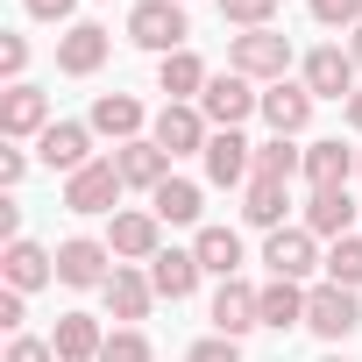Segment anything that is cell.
<instances>
[{"instance_id":"obj_10","label":"cell","mask_w":362,"mask_h":362,"mask_svg":"<svg viewBox=\"0 0 362 362\" xmlns=\"http://www.w3.org/2000/svg\"><path fill=\"white\" fill-rule=\"evenodd\" d=\"M36 156H43L50 170H64V177H71V170H86V163H93V128H86V121H50V128L36 135Z\"/></svg>"},{"instance_id":"obj_18","label":"cell","mask_w":362,"mask_h":362,"mask_svg":"<svg viewBox=\"0 0 362 362\" xmlns=\"http://www.w3.org/2000/svg\"><path fill=\"white\" fill-rule=\"evenodd\" d=\"M199 277H206V270H199L192 249H156V256H149V284H156V298H192Z\"/></svg>"},{"instance_id":"obj_22","label":"cell","mask_w":362,"mask_h":362,"mask_svg":"<svg viewBox=\"0 0 362 362\" xmlns=\"http://www.w3.org/2000/svg\"><path fill=\"white\" fill-rule=\"evenodd\" d=\"M355 163H362V149H348L341 135H327V142H313V149H305V177H313V192L348 185V177H355Z\"/></svg>"},{"instance_id":"obj_20","label":"cell","mask_w":362,"mask_h":362,"mask_svg":"<svg viewBox=\"0 0 362 362\" xmlns=\"http://www.w3.org/2000/svg\"><path fill=\"white\" fill-rule=\"evenodd\" d=\"M156 235H163V221H156L149 206H142V214H114V235H107V249H114V256H128V263H149V256L163 249Z\"/></svg>"},{"instance_id":"obj_42","label":"cell","mask_w":362,"mask_h":362,"mask_svg":"<svg viewBox=\"0 0 362 362\" xmlns=\"http://www.w3.org/2000/svg\"><path fill=\"white\" fill-rule=\"evenodd\" d=\"M348 57H355V71H362V29H348Z\"/></svg>"},{"instance_id":"obj_27","label":"cell","mask_w":362,"mask_h":362,"mask_svg":"<svg viewBox=\"0 0 362 362\" xmlns=\"http://www.w3.org/2000/svg\"><path fill=\"white\" fill-rule=\"evenodd\" d=\"M206 78H214V71H206V64H199L192 50H170V57L156 64V86H163L170 100H185V107H199V93H206Z\"/></svg>"},{"instance_id":"obj_33","label":"cell","mask_w":362,"mask_h":362,"mask_svg":"<svg viewBox=\"0 0 362 362\" xmlns=\"http://www.w3.org/2000/svg\"><path fill=\"white\" fill-rule=\"evenodd\" d=\"M320 29H362V0H313Z\"/></svg>"},{"instance_id":"obj_41","label":"cell","mask_w":362,"mask_h":362,"mask_svg":"<svg viewBox=\"0 0 362 362\" xmlns=\"http://www.w3.org/2000/svg\"><path fill=\"white\" fill-rule=\"evenodd\" d=\"M341 121H348V128H355V135H362V86H355V93H348V100H341Z\"/></svg>"},{"instance_id":"obj_44","label":"cell","mask_w":362,"mask_h":362,"mask_svg":"<svg viewBox=\"0 0 362 362\" xmlns=\"http://www.w3.org/2000/svg\"><path fill=\"white\" fill-rule=\"evenodd\" d=\"M355 177H362V163H355Z\"/></svg>"},{"instance_id":"obj_11","label":"cell","mask_w":362,"mask_h":362,"mask_svg":"<svg viewBox=\"0 0 362 362\" xmlns=\"http://www.w3.org/2000/svg\"><path fill=\"white\" fill-rule=\"evenodd\" d=\"M107 64V29L100 22H71L64 36H57V71L64 78H93Z\"/></svg>"},{"instance_id":"obj_15","label":"cell","mask_w":362,"mask_h":362,"mask_svg":"<svg viewBox=\"0 0 362 362\" xmlns=\"http://www.w3.org/2000/svg\"><path fill=\"white\" fill-rule=\"evenodd\" d=\"M0 277H8V291H43L50 277H57V256L50 249H36V242H8V256H0Z\"/></svg>"},{"instance_id":"obj_28","label":"cell","mask_w":362,"mask_h":362,"mask_svg":"<svg viewBox=\"0 0 362 362\" xmlns=\"http://www.w3.org/2000/svg\"><path fill=\"white\" fill-rule=\"evenodd\" d=\"M284 206H291V185H270V177H249V199H242V221L277 235L284 228Z\"/></svg>"},{"instance_id":"obj_26","label":"cell","mask_w":362,"mask_h":362,"mask_svg":"<svg viewBox=\"0 0 362 362\" xmlns=\"http://www.w3.org/2000/svg\"><path fill=\"white\" fill-rule=\"evenodd\" d=\"M256 313H263V327H305V284H291V277H270L263 291H256Z\"/></svg>"},{"instance_id":"obj_31","label":"cell","mask_w":362,"mask_h":362,"mask_svg":"<svg viewBox=\"0 0 362 362\" xmlns=\"http://www.w3.org/2000/svg\"><path fill=\"white\" fill-rule=\"evenodd\" d=\"M327 284H341V291H362V235H341V242L327 249Z\"/></svg>"},{"instance_id":"obj_4","label":"cell","mask_w":362,"mask_h":362,"mask_svg":"<svg viewBox=\"0 0 362 362\" xmlns=\"http://www.w3.org/2000/svg\"><path fill=\"white\" fill-rule=\"evenodd\" d=\"M128 43L170 57V50H185V8L177 0H142V8L128 15Z\"/></svg>"},{"instance_id":"obj_23","label":"cell","mask_w":362,"mask_h":362,"mask_svg":"<svg viewBox=\"0 0 362 362\" xmlns=\"http://www.w3.org/2000/svg\"><path fill=\"white\" fill-rule=\"evenodd\" d=\"M50 348H57V362H100L107 334H100V320H93V313H64V320H57V334H50Z\"/></svg>"},{"instance_id":"obj_43","label":"cell","mask_w":362,"mask_h":362,"mask_svg":"<svg viewBox=\"0 0 362 362\" xmlns=\"http://www.w3.org/2000/svg\"><path fill=\"white\" fill-rule=\"evenodd\" d=\"M327 362H341V355H327Z\"/></svg>"},{"instance_id":"obj_7","label":"cell","mask_w":362,"mask_h":362,"mask_svg":"<svg viewBox=\"0 0 362 362\" xmlns=\"http://www.w3.org/2000/svg\"><path fill=\"white\" fill-rule=\"evenodd\" d=\"M128 185H121V170H114V156H93L86 170H71L64 177V206L71 214H114V199H121Z\"/></svg>"},{"instance_id":"obj_5","label":"cell","mask_w":362,"mask_h":362,"mask_svg":"<svg viewBox=\"0 0 362 362\" xmlns=\"http://www.w3.org/2000/svg\"><path fill=\"white\" fill-rule=\"evenodd\" d=\"M107 263H114V249L93 242V235L57 242V284H71V291H107V277H114Z\"/></svg>"},{"instance_id":"obj_14","label":"cell","mask_w":362,"mask_h":362,"mask_svg":"<svg viewBox=\"0 0 362 362\" xmlns=\"http://www.w3.org/2000/svg\"><path fill=\"white\" fill-rule=\"evenodd\" d=\"M249 170H256V142H242L235 128H214V142H206V185H242Z\"/></svg>"},{"instance_id":"obj_6","label":"cell","mask_w":362,"mask_h":362,"mask_svg":"<svg viewBox=\"0 0 362 362\" xmlns=\"http://www.w3.org/2000/svg\"><path fill=\"white\" fill-rule=\"evenodd\" d=\"M305 327H313L320 341H348V334L362 327V298L341 291V284H313V291H305Z\"/></svg>"},{"instance_id":"obj_35","label":"cell","mask_w":362,"mask_h":362,"mask_svg":"<svg viewBox=\"0 0 362 362\" xmlns=\"http://www.w3.org/2000/svg\"><path fill=\"white\" fill-rule=\"evenodd\" d=\"M22 71H29V43H22V36H8V43H0V78L22 86Z\"/></svg>"},{"instance_id":"obj_25","label":"cell","mask_w":362,"mask_h":362,"mask_svg":"<svg viewBox=\"0 0 362 362\" xmlns=\"http://www.w3.org/2000/svg\"><path fill=\"white\" fill-rule=\"evenodd\" d=\"M305 228H313V235H327V242H341V235L355 228V199H348V185L313 192V199H305Z\"/></svg>"},{"instance_id":"obj_29","label":"cell","mask_w":362,"mask_h":362,"mask_svg":"<svg viewBox=\"0 0 362 362\" xmlns=\"http://www.w3.org/2000/svg\"><path fill=\"white\" fill-rule=\"evenodd\" d=\"M192 256H199V270H214V277L228 284V277L242 270V235H235V228H199Z\"/></svg>"},{"instance_id":"obj_1","label":"cell","mask_w":362,"mask_h":362,"mask_svg":"<svg viewBox=\"0 0 362 362\" xmlns=\"http://www.w3.org/2000/svg\"><path fill=\"white\" fill-rule=\"evenodd\" d=\"M228 71H242V78H284L291 71V36H277V29H242L235 43H228Z\"/></svg>"},{"instance_id":"obj_39","label":"cell","mask_w":362,"mask_h":362,"mask_svg":"<svg viewBox=\"0 0 362 362\" xmlns=\"http://www.w3.org/2000/svg\"><path fill=\"white\" fill-rule=\"evenodd\" d=\"M22 170H29L22 149H0V185H22Z\"/></svg>"},{"instance_id":"obj_9","label":"cell","mask_w":362,"mask_h":362,"mask_svg":"<svg viewBox=\"0 0 362 362\" xmlns=\"http://www.w3.org/2000/svg\"><path fill=\"white\" fill-rule=\"evenodd\" d=\"M313 100H348L355 93V57L341 50V43H320L313 57H305V78H298Z\"/></svg>"},{"instance_id":"obj_37","label":"cell","mask_w":362,"mask_h":362,"mask_svg":"<svg viewBox=\"0 0 362 362\" xmlns=\"http://www.w3.org/2000/svg\"><path fill=\"white\" fill-rule=\"evenodd\" d=\"M8 362H57V348H50V341H36V334H15Z\"/></svg>"},{"instance_id":"obj_38","label":"cell","mask_w":362,"mask_h":362,"mask_svg":"<svg viewBox=\"0 0 362 362\" xmlns=\"http://www.w3.org/2000/svg\"><path fill=\"white\" fill-rule=\"evenodd\" d=\"M22 8H29V15H36V22H64V15H71V8H78V0H22Z\"/></svg>"},{"instance_id":"obj_24","label":"cell","mask_w":362,"mask_h":362,"mask_svg":"<svg viewBox=\"0 0 362 362\" xmlns=\"http://www.w3.org/2000/svg\"><path fill=\"white\" fill-rule=\"evenodd\" d=\"M263 121H270L277 135H298V128L313 121V93H305V86H291V78H277V86L263 93Z\"/></svg>"},{"instance_id":"obj_21","label":"cell","mask_w":362,"mask_h":362,"mask_svg":"<svg viewBox=\"0 0 362 362\" xmlns=\"http://www.w3.org/2000/svg\"><path fill=\"white\" fill-rule=\"evenodd\" d=\"M249 327H263V313H256V291H249L242 277H228V284L214 291V334H228V341H242Z\"/></svg>"},{"instance_id":"obj_36","label":"cell","mask_w":362,"mask_h":362,"mask_svg":"<svg viewBox=\"0 0 362 362\" xmlns=\"http://www.w3.org/2000/svg\"><path fill=\"white\" fill-rule=\"evenodd\" d=\"M185 362H242V341H228V334H214V341H199Z\"/></svg>"},{"instance_id":"obj_30","label":"cell","mask_w":362,"mask_h":362,"mask_svg":"<svg viewBox=\"0 0 362 362\" xmlns=\"http://www.w3.org/2000/svg\"><path fill=\"white\" fill-rule=\"evenodd\" d=\"M298 170H305V149H291V135H270V142H256V170H249V177H270V185H291Z\"/></svg>"},{"instance_id":"obj_12","label":"cell","mask_w":362,"mask_h":362,"mask_svg":"<svg viewBox=\"0 0 362 362\" xmlns=\"http://www.w3.org/2000/svg\"><path fill=\"white\" fill-rule=\"evenodd\" d=\"M43 128H50V93H36V86H8L0 93V135L8 142L43 135Z\"/></svg>"},{"instance_id":"obj_17","label":"cell","mask_w":362,"mask_h":362,"mask_svg":"<svg viewBox=\"0 0 362 362\" xmlns=\"http://www.w3.org/2000/svg\"><path fill=\"white\" fill-rule=\"evenodd\" d=\"M93 135H114V142H142V100L135 93H100L93 114H86Z\"/></svg>"},{"instance_id":"obj_16","label":"cell","mask_w":362,"mask_h":362,"mask_svg":"<svg viewBox=\"0 0 362 362\" xmlns=\"http://www.w3.org/2000/svg\"><path fill=\"white\" fill-rule=\"evenodd\" d=\"M149 214H156L163 228H199V214H206V192L192 185V177H163V185L149 192Z\"/></svg>"},{"instance_id":"obj_40","label":"cell","mask_w":362,"mask_h":362,"mask_svg":"<svg viewBox=\"0 0 362 362\" xmlns=\"http://www.w3.org/2000/svg\"><path fill=\"white\" fill-rule=\"evenodd\" d=\"M0 327H8V334L22 327V291H0Z\"/></svg>"},{"instance_id":"obj_32","label":"cell","mask_w":362,"mask_h":362,"mask_svg":"<svg viewBox=\"0 0 362 362\" xmlns=\"http://www.w3.org/2000/svg\"><path fill=\"white\" fill-rule=\"evenodd\" d=\"M100 362H149V334L142 327H114L107 348H100Z\"/></svg>"},{"instance_id":"obj_13","label":"cell","mask_w":362,"mask_h":362,"mask_svg":"<svg viewBox=\"0 0 362 362\" xmlns=\"http://www.w3.org/2000/svg\"><path fill=\"white\" fill-rule=\"evenodd\" d=\"M107 313L121 320V327H135V320H149V298H156V284H149V270H128V263H114V277H107Z\"/></svg>"},{"instance_id":"obj_2","label":"cell","mask_w":362,"mask_h":362,"mask_svg":"<svg viewBox=\"0 0 362 362\" xmlns=\"http://www.w3.org/2000/svg\"><path fill=\"white\" fill-rule=\"evenodd\" d=\"M149 142H156L163 156H206L214 121H206L199 107H185V100H163V114L149 121Z\"/></svg>"},{"instance_id":"obj_8","label":"cell","mask_w":362,"mask_h":362,"mask_svg":"<svg viewBox=\"0 0 362 362\" xmlns=\"http://www.w3.org/2000/svg\"><path fill=\"white\" fill-rule=\"evenodd\" d=\"M313 242H320L313 228H277V235L263 242V263H270V277H291V284H305V277H313V270L327 263V256H320Z\"/></svg>"},{"instance_id":"obj_45","label":"cell","mask_w":362,"mask_h":362,"mask_svg":"<svg viewBox=\"0 0 362 362\" xmlns=\"http://www.w3.org/2000/svg\"><path fill=\"white\" fill-rule=\"evenodd\" d=\"M177 8H185V0H177Z\"/></svg>"},{"instance_id":"obj_34","label":"cell","mask_w":362,"mask_h":362,"mask_svg":"<svg viewBox=\"0 0 362 362\" xmlns=\"http://www.w3.org/2000/svg\"><path fill=\"white\" fill-rule=\"evenodd\" d=\"M221 15H228V22H242V29H270L277 0H221Z\"/></svg>"},{"instance_id":"obj_3","label":"cell","mask_w":362,"mask_h":362,"mask_svg":"<svg viewBox=\"0 0 362 362\" xmlns=\"http://www.w3.org/2000/svg\"><path fill=\"white\" fill-rule=\"evenodd\" d=\"M199 114H206L214 128H242L249 114H263V93H256V78H242V71H221V78H206V93H199Z\"/></svg>"},{"instance_id":"obj_19","label":"cell","mask_w":362,"mask_h":362,"mask_svg":"<svg viewBox=\"0 0 362 362\" xmlns=\"http://www.w3.org/2000/svg\"><path fill=\"white\" fill-rule=\"evenodd\" d=\"M114 170H121V185H135V192H156L163 177H170V156L142 135V142H121L114 149Z\"/></svg>"}]
</instances>
